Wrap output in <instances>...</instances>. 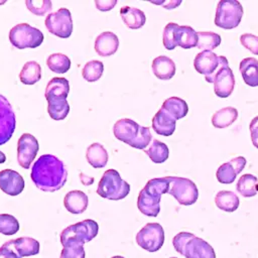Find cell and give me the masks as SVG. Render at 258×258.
Segmentation results:
<instances>
[{"label":"cell","instance_id":"1","mask_svg":"<svg viewBox=\"0 0 258 258\" xmlns=\"http://www.w3.org/2000/svg\"><path fill=\"white\" fill-rule=\"evenodd\" d=\"M30 177L37 188L52 192L64 185L68 170L59 158L52 154H43L32 165Z\"/></svg>","mask_w":258,"mask_h":258},{"label":"cell","instance_id":"2","mask_svg":"<svg viewBox=\"0 0 258 258\" xmlns=\"http://www.w3.org/2000/svg\"><path fill=\"white\" fill-rule=\"evenodd\" d=\"M70 92V84L66 78H52L46 85L44 97L48 103L47 112L55 121L63 120L69 112L70 105L67 97Z\"/></svg>","mask_w":258,"mask_h":258},{"label":"cell","instance_id":"3","mask_svg":"<svg viewBox=\"0 0 258 258\" xmlns=\"http://www.w3.org/2000/svg\"><path fill=\"white\" fill-rule=\"evenodd\" d=\"M170 176L149 179L137 199L138 210L148 217H157L160 212V198L168 192Z\"/></svg>","mask_w":258,"mask_h":258},{"label":"cell","instance_id":"4","mask_svg":"<svg viewBox=\"0 0 258 258\" xmlns=\"http://www.w3.org/2000/svg\"><path fill=\"white\" fill-rule=\"evenodd\" d=\"M113 132L118 140L137 149H145L152 139L149 127L141 126L128 118L118 120L114 124Z\"/></svg>","mask_w":258,"mask_h":258},{"label":"cell","instance_id":"5","mask_svg":"<svg viewBox=\"0 0 258 258\" xmlns=\"http://www.w3.org/2000/svg\"><path fill=\"white\" fill-rule=\"evenodd\" d=\"M172 244L175 251L185 258H216V253L208 242L188 232L175 235Z\"/></svg>","mask_w":258,"mask_h":258},{"label":"cell","instance_id":"6","mask_svg":"<svg viewBox=\"0 0 258 258\" xmlns=\"http://www.w3.org/2000/svg\"><path fill=\"white\" fill-rule=\"evenodd\" d=\"M99 231L97 222L87 219L71 225L60 233V243L62 247L83 245L93 240Z\"/></svg>","mask_w":258,"mask_h":258},{"label":"cell","instance_id":"7","mask_svg":"<svg viewBox=\"0 0 258 258\" xmlns=\"http://www.w3.org/2000/svg\"><path fill=\"white\" fill-rule=\"evenodd\" d=\"M130 191V185L123 180L119 172L115 169H108L101 177L97 194L107 200L119 201L127 197Z\"/></svg>","mask_w":258,"mask_h":258},{"label":"cell","instance_id":"8","mask_svg":"<svg viewBox=\"0 0 258 258\" xmlns=\"http://www.w3.org/2000/svg\"><path fill=\"white\" fill-rule=\"evenodd\" d=\"M43 39V33L28 23L16 24L9 31L11 44L19 49L35 48L42 43Z\"/></svg>","mask_w":258,"mask_h":258},{"label":"cell","instance_id":"9","mask_svg":"<svg viewBox=\"0 0 258 258\" xmlns=\"http://www.w3.org/2000/svg\"><path fill=\"white\" fill-rule=\"evenodd\" d=\"M243 16V7L237 0H221L217 5L215 24L224 29L237 27Z\"/></svg>","mask_w":258,"mask_h":258},{"label":"cell","instance_id":"10","mask_svg":"<svg viewBox=\"0 0 258 258\" xmlns=\"http://www.w3.org/2000/svg\"><path fill=\"white\" fill-rule=\"evenodd\" d=\"M168 194L174 197L178 204L182 206L195 204L199 197V190L196 183L188 178L178 176H170Z\"/></svg>","mask_w":258,"mask_h":258},{"label":"cell","instance_id":"11","mask_svg":"<svg viewBox=\"0 0 258 258\" xmlns=\"http://www.w3.org/2000/svg\"><path fill=\"white\" fill-rule=\"evenodd\" d=\"M137 244L148 252L158 251L164 242V231L158 223H147L136 235Z\"/></svg>","mask_w":258,"mask_h":258},{"label":"cell","instance_id":"12","mask_svg":"<svg viewBox=\"0 0 258 258\" xmlns=\"http://www.w3.org/2000/svg\"><path fill=\"white\" fill-rule=\"evenodd\" d=\"M45 27L57 37H70L73 32V19L70 10L59 8L57 11L49 13L45 18Z\"/></svg>","mask_w":258,"mask_h":258},{"label":"cell","instance_id":"13","mask_svg":"<svg viewBox=\"0 0 258 258\" xmlns=\"http://www.w3.org/2000/svg\"><path fill=\"white\" fill-rule=\"evenodd\" d=\"M227 61V58L223 55L218 56L213 51L202 50L195 57L194 67L198 73L205 75L208 83H213L215 74Z\"/></svg>","mask_w":258,"mask_h":258},{"label":"cell","instance_id":"14","mask_svg":"<svg viewBox=\"0 0 258 258\" xmlns=\"http://www.w3.org/2000/svg\"><path fill=\"white\" fill-rule=\"evenodd\" d=\"M16 126V118L12 106L6 97L0 94V145L12 137Z\"/></svg>","mask_w":258,"mask_h":258},{"label":"cell","instance_id":"15","mask_svg":"<svg viewBox=\"0 0 258 258\" xmlns=\"http://www.w3.org/2000/svg\"><path fill=\"white\" fill-rule=\"evenodd\" d=\"M39 149L38 142L36 138L29 134L23 133L17 142V161L18 164L28 169L30 167L31 162L34 160Z\"/></svg>","mask_w":258,"mask_h":258},{"label":"cell","instance_id":"16","mask_svg":"<svg viewBox=\"0 0 258 258\" xmlns=\"http://www.w3.org/2000/svg\"><path fill=\"white\" fill-rule=\"evenodd\" d=\"M215 93L220 98H227L229 97L235 86V79L234 74L231 68L228 64V61L221 66V68L217 71L213 79Z\"/></svg>","mask_w":258,"mask_h":258},{"label":"cell","instance_id":"17","mask_svg":"<svg viewBox=\"0 0 258 258\" xmlns=\"http://www.w3.org/2000/svg\"><path fill=\"white\" fill-rule=\"evenodd\" d=\"M246 165V159L243 156H238L230 161L222 164L216 173L217 179L221 183L229 184L234 182L237 175L244 169Z\"/></svg>","mask_w":258,"mask_h":258},{"label":"cell","instance_id":"18","mask_svg":"<svg viewBox=\"0 0 258 258\" xmlns=\"http://www.w3.org/2000/svg\"><path fill=\"white\" fill-rule=\"evenodd\" d=\"M0 188L9 196H17L24 188V179L20 173L13 169L1 170Z\"/></svg>","mask_w":258,"mask_h":258},{"label":"cell","instance_id":"19","mask_svg":"<svg viewBox=\"0 0 258 258\" xmlns=\"http://www.w3.org/2000/svg\"><path fill=\"white\" fill-rule=\"evenodd\" d=\"M119 47L118 36L111 31H104L95 40V50L101 56L114 54Z\"/></svg>","mask_w":258,"mask_h":258},{"label":"cell","instance_id":"20","mask_svg":"<svg viewBox=\"0 0 258 258\" xmlns=\"http://www.w3.org/2000/svg\"><path fill=\"white\" fill-rule=\"evenodd\" d=\"M175 124L176 120L162 108L152 118L153 130L162 136H170L175 130Z\"/></svg>","mask_w":258,"mask_h":258},{"label":"cell","instance_id":"21","mask_svg":"<svg viewBox=\"0 0 258 258\" xmlns=\"http://www.w3.org/2000/svg\"><path fill=\"white\" fill-rule=\"evenodd\" d=\"M89 203L88 196L82 190H71L63 199L66 209L72 214H82L87 210Z\"/></svg>","mask_w":258,"mask_h":258},{"label":"cell","instance_id":"22","mask_svg":"<svg viewBox=\"0 0 258 258\" xmlns=\"http://www.w3.org/2000/svg\"><path fill=\"white\" fill-rule=\"evenodd\" d=\"M152 72L160 80H169L175 74V64L171 58L165 55H159L152 61Z\"/></svg>","mask_w":258,"mask_h":258},{"label":"cell","instance_id":"23","mask_svg":"<svg viewBox=\"0 0 258 258\" xmlns=\"http://www.w3.org/2000/svg\"><path fill=\"white\" fill-rule=\"evenodd\" d=\"M120 15L125 25L131 29H138L142 27L146 21L144 12L135 7L123 6L120 9Z\"/></svg>","mask_w":258,"mask_h":258},{"label":"cell","instance_id":"24","mask_svg":"<svg viewBox=\"0 0 258 258\" xmlns=\"http://www.w3.org/2000/svg\"><path fill=\"white\" fill-rule=\"evenodd\" d=\"M15 252L22 258L25 256H33L39 253V242L30 237H20L10 240Z\"/></svg>","mask_w":258,"mask_h":258},{"label":"cell","instance_id":"25","mask_svg":"<svg viewBox=\"0 0 258 258\" xmlns=\"http://www.w3.org/2000/svg\"><path fill=\"white\" fill-rule=\"evenodd\" d=\"M86 158L94 168H102L108 162V152L101 143H92L87 148Z\"/></svg>","mask_w":258,"mask_h":258},{"label":"cell","instance_id":"26","mask_svg":"<svg viewBox=\"0 0 258 258\" xmlns=\"http://www.w3.org/2000/svg\"><path fill=\"white\" fill-rule=\"evenodd\" d=\"M244 82L250 87L258 86V60L254 57H247L241 60L239 67Z\"/></svg>","mask_w":258,"mask_h":258},{"label":"cell","instance_id":"27","mask_svg":"<svg viewBox=\"0 0 258 258\" xmlns=\"http://www.w3.org/2000/svg\"><path fill=\"white\" fill-rule=\"evenodd\" d=\"M176 44L182 48H191L197 46L198 43V32L186 25H179L175 32Z\"/></svg>","mask_w":258,"mask_h":258},{"label":"cell","instance_id":"28","mask_svg":"<svg viewBox=\"0 0 258 258\" xmlns=\"http://www.w3.org/2000/svg\"><path fill=\"white\" fill-rule=\"evenodd\" d=\"M161 108L170 114L175 120L183 118L188 112V106L186 102L178 97H170L166 99Z\"/></svg>","mask_w":258,"mask_h":258},{"label":"cell","instance_id":"29","mask_svg":"<svg viewBox=\"0 0 258 258\" xmlns=\"http://www.w3.org/2000/svg\"><path fill=\"white\" fill-rule=\"evenodd\" d=\"M41 78V68L35 60H29L24 63L20 71L19 79L24 85H33Z\"/></svg>","mask_w":258,"mask_h":258},{"label":"cell","instance_id":"30","mask_svg":"<svg viewBox=\"0 0 258 258\" xmlns=\"http://www.w3.org/2000/svg\"><path fill=\"white\" fill-rule=\"evenodd\" d=\"M216 206L225 212H234L239 207V198L230 190H221L215 197Z\"/></svg>","mask_w":258,"mask_h":258},{"label":"cell","instance_id":"31","mask_svg":"<svg viewBox=\"0 0 258 258\" xmlns=\"http://www.w3.org/2000/svg\"><path fill=\"white\" fill-rule=\"evenodd\" d=\"M238 118V111L233 107H226L217 111L212 117V123L216 128H226Z\"/></svg>","mask_w":258,"mask_h":258},{"label":"cell","instance_id":"32","mask_svg":"<svg viewBox=\"0 0 258 258\" xmlns=\"http://www.w3.org/2000/svg\"><path fill=\"white\" fill-rule=\"evenodd\" d=\"M48 69L56 74H64L71 68V59L63 53H52L46 59Z\"/></svg>","mask_w":258,"mask_h":258},{"label":"cell","instance_id":"33","mask_svg":"<svg viewBox=\"0 0 258 258\" xmlns=\"http://www.w3.org/2000/svg\"><path fill=\"white\" fill-rule=\"evenodd\" d=\"M145 153L154 163H162L168 158L169 150L165 143L155 139L152 141L149 148L145 150Z\"/></svg>","mask_w":258,"mask_h":258},{"label":"cell","instance_id":"34","mask_svg":"<svg viewBox=\"0 0 258 258\" xmlns=\"http://www.w3.org/2000/svg\"><path fill=\"white\" fill-rule=\"evenodd\" d=\"M257 181L258 179L255 175L249 173L243 174L237 182L238 192L246 198L254 197L257 194Z\"/></svg>","mask_w":258,"mask_h":258},{"label":"cell","instance_id":"35","mask_svg":"<svg viewBox=\"0 0 258 258\" xmlns=\"http://www.w3.org/2000/svg\"><path fill=\"white\" fill-rule=\"evenodd\" d=\"M221 43V36L212 31H200L198 32L197 46L203 50H210L218 47Z\"/></svg>","mask_w":258,"mask_h":258},{"label":"cell","instance_id":"36","mask_svg":"<svg viewBox=\"0 0 258 258\" xmlns=\"http://www.w3.org/2000/svg\"><path fill=\"white\" fill-rule=\"evenodd\" d=\"M104 72V64L102 61L94 59L88 61L83 70H82V76L87 82H96L98 81Z\"/></svg>","mask_w":258,"mask_h":258},{"label":"cell","instance_id":"37","mask_svg":"<svg viewBox=\"0 0 258 258\" xmlns=\"http://www.w3.org/2000/svg\"><path fill=\"white\" fill-rule=\"evenodd\" d=\"M19 223L15 217L9 214H0V233L3 235H14L19 231Z\"/></svg>","mask_w":258,"mask_h":258},{"label":"cell","instance_id":"38","mask_svg":"<svg viewBox=\"0 0 258 258\" xmlns=\"http://www.w3.org/2000/svg\"><path fill=\"white\" fill-rule=\"evenodd\" d=\"M178 26L179 25L174 22H169L166 24V26L163 29V35H162L163 45L168 50L174 49L177 46L175 41V32Z\"/></svg>","mask_w":258,"mask_h":258},{"label":"cell","instance_id":"39","mask_svg":"<svg viewBox=\"0 0 258 258\" xmlns=\"http://www.w3.org/2000/svg\"><path fill=\"white\" fill-rule=\"evenodd\" d=\"M25 4L30 12L39 16H42L45 13L49 12L52 8V4L49 0H26Z\"/></svg>","mask_w":258,"mask_h":258},{"label":"cell","instance_id":"40","mask_svg":"<svg viewBox=\"0 0 258 258\" xmlns=\"http://www.w3.org/2000/svg\"><path fill=\"white\" fill-rule=\"evenodd\" d=\"M240 42L252 53L258 54V36L251 33H245L240 36Z\"/></svg>","mask_w":258,"mask_h":258},{"label":"cell","instance_id":"41","mask_svg":"<svg viewBox=\"0 0 258 258\" xmlns=\"http://www.w3.org/2000/svg\"><path fill=\"white\" fill-rule=\"evenodd\" d=\"M86 253L83 245L63 247L59 258H85Z\"/></svg>","mask_w":258,"mask_h":258},{"label":"cell","instance_id":"42","mask_svg":"<svg viewBox=\"0 0 258 258\" xmlns=\"http://www.w3.org/2000/svg\"><path fill=\"white\" fill-rule=\"evenodd\" d=\"M0 258H21L13 249L10 240L0 247Z\"/></svg>","mask_w":258,"mask_h":258},{"label":"cell","instance_id":"43","mask_svg":"<svg viewBox=\"0 0 258 258\" xmlns=\"http://www.w3.org/2000/svg\"><path fill=\"white\" fill-rule=\"evenodd\" d=\"M250 133H251V140L253 145L258 148V116L253 118L249 125Z\"/></svg>","mask_w":258,"mask_h":258},{"label":"cell","instance_id":"44","mask_svg":"<svg viewBox=\"0 0 258 258\" xmlns=\"http://www.w3.org/2000/svg\"><path fill=\"white\" fill-rule=\"evenodd\" d=\"M95 4L98 10L109 11L117 4V0H95Z\"/></svg>","mask_w":258,"mask_h":258},{"label":"cell","instance_id":"45","mask_svg":"<svg viewBox=\"0 0 258 258\" xmlns=\"http://www.w3.org/2000/svg\"><path fill=\"white\" fill-rule=\"evenodd\" d=\"M152 3L162 5L166 9H173L176 6H178L181 3V1L180 0H178V1H161V2H152Z\"/></svg>","mask_w":258,"mask_h":258},{"label":"cell","instance_id":"46","mask_svg":"<svg viewBox=\"0 0 258 258\" xmlns=\"http://www.w3.org/2000/svg\"><path fill=\"white\" fill-rule=\"evenodd\" d=\"M6 161V156L3 152L0 151V163H4Z\"/></svg>","mask_w":258,"mask_h":258},{"label":"cell","instance_id":"47","mask_svg":"<svg viewBox=\"0 0 258 258\" xmlns=\"http://www.w3.org/2000/svg\"><path fill=\"white\" fill-rule=\"evenodd\" d=\"M112 258H124V257H122V256H113Z\"/></svg>","mask_w":258,"mask_h":258},{"label":"cell","instance_id":"48","mask_svg":"<svg viewBox=\"0 0 258 258\" xmlns=\"http://www.w3.org/2000/svg\"><path fill=\"white\" fill-rule=\"evenodd\" d=\"M171 258H176V257H171Z\"/></svg>","mask_w":258,"mask_h":258}]
</instances>
